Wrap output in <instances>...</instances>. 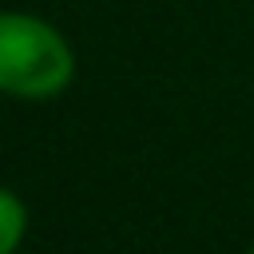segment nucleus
I'll return each mask as SVG.
<instances>
[{"label": "nucleus", "mask_w": 254, "mask_h": 254, "mask_svg": "<svg viewBox=\"0 0 254 254\" xmlns=\"http://www.w3.org/2000/svg\"><path fill=\"white\" fill-rule=\"evenodd\" d=\"M24 222H28V214H24L20 194L4 190L0 194V254H16V246L24 238Z\"/></svg>", "instance_id": "obj_2"}, {"label": "nucleus", "mask_w": 254, "mask_h": 254, "mask_svg": "<svg viewBox=\"0 0 254 254\" xmlns=\"http://www.w3.org/2000/svg\"><path fill=\"white\" fill-rule=\"evenodd\" d=\"M75 75V56L67 40L28 12H8L0 20V87L16 99H52Z\"/></svg>", "instance_id": "obj_1"}, {"label": "nucleus", "mask_w": 254, "mask_h": 254, "mask_svg": "<svg viewBox=\"0 0 254 254\" xmlns=\"http://www.w3.org/2000/svg\"><path fill=\"white\" fill-rule=\"evenodd\" d=\"M246 254H254V246H250V250H246Z\"/></svg>", "instance_id": "obj_3"}]
</instances>
